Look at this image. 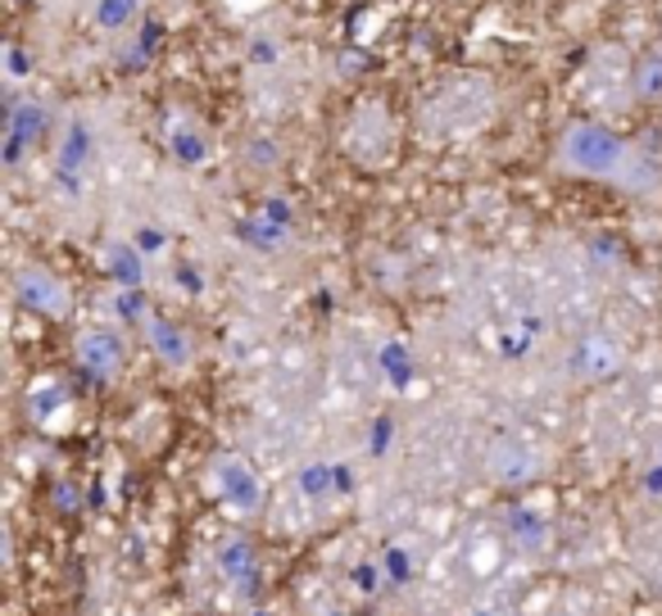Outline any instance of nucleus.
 Returning <instances> with one entry per match:
<instances>
[{
	"label": "nucleus",
	"mask_w": 662,
	"mask_h": 616,
	"mask_svg": "<svg viewBox=\"0 0 662 616\" xmlns=\"http://www.w3.org/2000/svg\"><path fill=\"white\" fill-rule=\"evenodd\" d=\"M630 159V150L626 141L604 128V122H571V128L558 137V164L571 173V177H599V181H608L626 168Z\"/></svg>",
	"instance_id": "f257e3e1"
},
{
	"label": "nucleus",
	"mask_w": 662,
	"mask_h": 616,
	"mask_svg": "<svg viewBox=\"0 0 662 616\" xmlns=\"http://www.w3.org/2000/svg\"><path fill=\"white\" fill-rule=\"evenodd\" d=\"M490 114H495V86L486 78H459V82L440 86L436 96L427 100L423 122H427V132L459 137V132L481 128Z\"/></svg>",
	"instance_id": "f03ea898"
},
{
	"label": "nucleus",
	"mask_w": 662,
	"mask_h": 616,
	"mask_svg": "<svg viewBox=\"0 0 662 616\" xmlns=\"http://www.w3.org/2000/svg\"><path fill=\"white\" fill-rule=\"evenodd\" d=\"M209 476H214V495H218L227 508H236L240 517L259 512V504H263V485H259V476H255V467H250L246 458L223 453V458H214Z\"/></svg>",
	"instance_id": "7ed1b4c3"
},
{
	"label": "nucleus",
	"mask_w": 662,
	"mask_h": 616,
	"mask_svg": "<svg viewBox=\"0 0 662 616\" xmlns=\"http://www.w3.org/2000/svg\"><path fill=\"white\" fill-rule=\"evenodd\" d=\"M14 291H19V299H23L27 308H37V313H50V318H59V313L69 308L64 282H59L55 272H46V268H23L19 282H14Z\"/></svg>",
	"instance_id": "20e7f679"
},
{
	"label": "nucleus",
	"mask_w": 662,
	"mask_h": 616,
	"mask_svg": "<svg viewBox=\"0 0 662 616\" xmlns=\"http://www.w3.org/2000/svg\"><path fill=\"white\" fill-rule=\"evenodd\" d=\"M78 363L92 377L109 381V377H118V367H123V341L109 335V331H86L82 341H78Z\"/></svg>",
	"instance_id": "39448f33"
},
{
	"label": "nucleus",
	"mask_w": 662,
	"mask_h": 616,
	"mask_svg": "<svg viewBox=\"0 0 662 616\" xmlns=\"http://www.w3.org/2000/svg\"><path fill=\"white\" fill-rule=\"evenodd\" d=\"M617 363H622V350L608 341V335H586V341L577 345V354H571V372H577L581 381H599V377H608Z\"/></svg>",
	"instance_id": "423d86ee"
},
{
	"label": "nucleus",
	"mask_w": 662,
	"mask_h": 616,
	"mask_svg": "<svg viewBox=\"0 0 662 616\" xmlns=\"http://www.w3.org/2000/svg\"><path fill=\"white\" fill-rule=\"evenodd\" d=\"M490 472H495V481H527L535 472V453L522 440H504L490 453Z\"/></svg>",
	"instance_id": "0eeeda50"
},
{
	"label": "nucleus",
	"mask_w": 662,
	"mask_h": 616,
	"mask_svg": "<svg viewBox=\"0 0 662 616\" xmlns=\"http://www.w3.org/2000/svg\"><path fill=\"white\" fill-rule=\"evenodd\" d=\"M145 331H150V341H155V350L164 354V363H173V367H187V363H191V341H187V335L177 331L173 322L145 318Z\"/></svg>",
	"instance_id": "6e6552de"
},
{
	"label": "nucleus",
	"mask_w": 662,
	"mask_h": 616,
	"mask_svg": "<svg viewBox=\"0 0 662 616\" xmlns=\"http://www.w3.org/2000/svg\"><path fill=\"white\" fill-rule=\"evenodd\" d=\"M630 86H636L640 100H662V55H649L630 78Z\"/></svg>",
	"instance_id": "1a4fd4ad"
},
{
	"label": "nucleus",
	"mask_w": 662,
	"mask_h": 616,
	"mask_svg": "<svg viewBox=\"0 0 662 616\" xmlns=\"http://www.w3.org/2000/svg\"><path fill=\"white\" fill-rule=\"evenodd\" d=\"M218 562H223V571H232V576H240V580H246V576L255 571V553H250L246 544H240V540H232V544H223Z\"/></svg>",
	"instance_id": "9d476101"
},
{
	"label": "nucleus",
	"mask_w": 662,
	"mask_h": 616,
	"mask_svg": "<svg viewBox=\"0 0 662 616\" xmlns=\"http://www.w3.org/2000/svg\"><path fill=\"white\" fill-rule=\"evenodd\" d=\"M101 23L105 27H118V23H123V19H132V0H101Z\"/></svg>",
	"instance_id": "9b49d317"
}]
</instances>
